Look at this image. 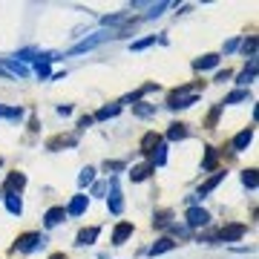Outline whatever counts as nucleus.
<instances>
[{"instance_id":"nucleus-25","label":"nucleus","mask_w":259,"mask_h":259,"mask_svg":"<svg viewBox=\"0 0 259 259\" xmlns=\"http://www.w3.org/2000/svg\"><path fill=\"white\" fill-rule=\"evenodd\" d=\"M242 184H245V188H256V170H245V173H242Z\"/></svg>"},{"instance_id":"nucleus-4","label":"nucleus","mask_w":259,"mask_h":259,"mask_svg":"<svg viewBox=\"0 0 259 259\" xmlns=\"http://www.w3.org/2000/svg\"><path fill=\"white\" fill-rule=\"evenodd\" d=\"M208 222H210V213L204 210V208H190L188 210V224L190 228H204Z\"/></svg>"},{"instance_id":"nucleus-33","label":"nucleus","mask_w":259,"mask_h":259,"mask_svg":"<svg viewBox=\"0 0 259 259\" xmlns=\"http://www.w3.org/2000/svg\"><path fill=\"white\" fill-rule=\"evenodd\" d=\"M236 46H239V40L234 38V40H228V44H224V52H234Z\"/></svg>"},{"instance_id":"nucleus-10","label":"nucleus","mask_w":259,"mask_h":259,"mask_svg":"<svg viewBox=\"0 0 259 259\" xmlns=\"http://www.w3.org/2000/svg\"><path fill=\"white\" fill-rule=\"evenodd\" d=\"M250 142H254V130L248 127V130H242V132H239V136L234 138V150L239 153V150H245V147H248Z\"/></svg>"},{"instance_id":"nucleus-8","label":"nucleus","mask_w":259,"mask_h":259,"mask_svg":"<svg viewBox=\"0 0 259 259\" xmlns=\"http://www.w3.org/2000/svg\"><path fill=\"white\" fill-rule=\"evenodd\" d=\"M130 236H132V224H130V222H121L116 228V234H112V245H124Z\"/></svg>"},{"instance_id":"nucleus-31","label":"nucleus","mask_w":259,"mask_h":259,"mask_svg":"<svg viewBox=\"0 0 259 259\" xmlns=\"http://www.w3.org/2000/svg\"><path fill=\"white\" fill-rule=\"evenodd\" d=\"M35 72H38V75H40V78H49V64H44V60H38Z\"/></svg>"},{"instance_id":"nucleus-29","label":"nucleus","mask_w":259,"mask_h":259,"mask_svg":"<svg viewBox=\"0 0 259 259\" xmlns=\"http://www.w3.org/2000/svg\"><path fill=\"white\" fill-rule=\"evenodd\" d=\"M156 44V38H144V40H136V44H132V52H142V49H147V46H153Z\"/></svg>"},{"instance_id":"nucleus-2","label":"nucleus","mask_w":259,"mask_h":259,"mask_svg":"<svg viewBox=\"0 0 259 259\" xmlns=\"http://www.w3.org/2000/svg\"><path fill=\"white\" fill-rule=\"evenodd\" d=\"M44 245H46V236H44V234H24L20 239H18V250H20V254L40 250Z\"/></svg>"},{"instance_id":"nucleus-7","label":"nucleus","mask_w":259,"mask_h":259,"mask_svg":"<svg viewBox=\"0 0 259 259\" xmlns=\"http://www.w3.org/2000/svg\"><path fill=\"white\" fill-rule=\"evenodd\" d=\"M24 184H26V176H24V173H9V178H6L3 190H6V193H18Z\"/></svg>"},{"instance_id":"nucleus-15","label":"nucleus","mask_w":259,"mask_h":259,"mask_svg":"<svg viewBox=\"0 0 259 259\" xmlns=\"http://www.w3.org/2000/svg\"><path fill=\"white\" fill-rule=\"evenodd\" d=\"M176 248V242L173 239H158L153 248H150V256H158V254H164V250H173Z\"/></svg>"},{"instance_id":"nucleus-19","label":"nucleus","mask_w":259,"mask_h":259,"mask_svg":"<svg viewBox=\"0 0 259 259\" xmlns=\"http://www.w3.org/2000/svg\"><path fill=\"white\" fill-rule=\"evenodd\" d=\"M158 144H162V142H158V136H156V132H147V136L142 138V150H144V153H153Z\"/></svg>"},{"instance_id":"nucleus-13","label":"nucleus","mask_w":259,"mask_h":259,"mask_svg":"<svg viewBox=\"0 0 259 259\" xmlns=\"http://www.w3.org/2000/svg\"><path fill=\"white\" fill-rule=\"evenodd\" d=\"M6 208H9L12 216H20V213H24V202H20V196H18V193H9V196H6Z\"/></svg>"},{"instance_id":"nucleus-9","label":"nucleus","mask_w":259,"mask_h":259,"mask_svg":"<svg viewBox=\"0 0 259 259\" xmlns=\"http://www.w3.org/2000/svg\"><path fill=\"white\" fill-rule=\"evenodd\" d=\"M86 204H90L86 196H75V199L70 202V208H66V216H81V213L86 210Z\"/></svg>"},{"instance_id":"nucleus-32","label":"nucleus","mask_w":259,"mask_h":259,"mask_svg":"<svg viewBox=\"0 0 259 259\" xmlns=\"http://www.w3.org/2000/svg\"><path fill=\"white\" fill-rule=\"evenodd\" d=\"M104 170H124V162H106Z\"/></svg>"},{"instance_id":"nucleus-6","label":"nucleus","mask_w":259,"mask_h":259,"mask_svg":"<svg viewBox=\"0 0 259 259\" xmlns=\"http://www.w3.org/2000/svg\"><path fill=\"white\" fill-rule=\"evenodd\" d=\"M110 188H112V196H110V210H112V213H121V210H124V199H121V190H118V182H116V178L110 182Z\"/></svg>"},{"instance_id":"nucleus-27","label":"nucleus","mask_w":259,"mask_h":259,"mask_svg":"<svg viewBox=\"0 0 259 259\" xmlns=\"http://www.w3.org/2000/svg\"><path fill=\"white\" fill-rule=\"evenodd\" d=\"M92 178H95V170H92V167H86L81 176H78V184H81V188H86V184H90Z\"/></svg>"},{"instance_id":"nucleus-1","label":"nucleus","mask_w":259,"mask_h":259,"mask_svg":"<svg viewBox=\"0 0 259 259\" xmlns=\"http://www.w3.org/2000/svg\"><path fill=\"white\" fill-rule=\"evenodd\" d=\"M196 101H199V92H196V90H178V92L170 95L167 106H170V110H188V106H193Z\"/></svg>"},{"instance_id":"nucleus-28","label":"nucleus","mask_w":259,"mask_h":259,"mask_svg":"<svg viewBox=\"0 0 259 259\" xmlns=\"http://www.w3.org/2000/svg\"><path fill=\"white\" fill-rule=\"evenodd\" d=\"M170 216H173V213H170V210H162V213H156V228H167V224H170Z\"/></svg>"},{"instance_id":"nucleus-11","label":"nucleus","mask_w":259,"mask_h":259,"mask_svg":"<svg viewBox=\"0 0 259 259\" xmlns=\"http://www.w3.org/2000/svg\"><path fill=\"white\" fill-rule=\"evenodd\" d=\"M64 219H66V210H64V208H52V210H46V219H44V222H46V228H55V224H60Z\"/></svg>"},{"instance_id":"nucleus-12","label":"nucleus","mask_w":259,"mask_h":259,"mask_svg":"<svg viewBox=\"0 0 259 259\" xmlns=\"http://www.w3.org/2000/svg\"><path fill=\"white\" fill-rule=\"evenodd\" d=\"M98 234H101V230H98V228H84L81 234H78V242H75V245H92L95 239H98Z\"/></svg>"},{"instance_id":"nucleus-36","label":"nucleus","mask_w":259,"mask_h":259,"mask_svg":"<svg viewBox=\"0 0 259 259\" xmlns=\"http://www.w3.org/2000/svg\"><path fill=\"white\" fill-rule=\"evenodd\" d=\"M52 259H66V256H64V254H55V256H52Z\"/></svg>"},{"instance_id":"nucleus-16","label":"nucleus","mask_w":259,"mask_h":259,"mask_svg":"<svg viewBox=\"0 0 259 259\" xmlns=\"http://www.w3.org/2000/svg\"><path fill=\"white\" fill-rule=\"evenodd\" d=\"M222 178H224V173H216V176H213V178H208V182H204V184H202V188H199V199H204V196H208V193H210V190L216 188L219 182H222Z\"/></svg>"},{"instance_id":"nucleus-17","label":"nucleus","mask_w":259,"mask_h":259,"mask_svg":"<svg viewBox=\"0 0 259 259\" xmlns=\"http://www.w3.org/2000/svg\"><path fill=\"white\" fill-rule=\"evenodd\" d=\"M254 78H256V58H250V64H248V70L242 72V75H239V84L245 86V84H250Z\"/></svg>"},{"instance_id":"nucleus-20","label":"nucleus","mask_w":259,"mask_h":259,"mask_svg":"<svg viewBox=\"0 0 259 259\" xmlns=\"http://www.w3.org/2000/svg\"><path fill=\"white\" fill-rule=\"evenodd\" d=\"M188 136V127L184 124H170V130H167V138L170 142H178V138H184Z\"/></svg>"},{"instance_id":"nucleus-35","label":"nucleus","mask_w":259,"mask_h":259,"mask_svg":"<svg viewBox=\"0 0 259 259\" xmlns=\"http://www.w3.org/2000/svg\"><path fill=\"white\" fill-rule=\"evenodd\" d=\"M104 190H106V184H104V182H101V184H95V190H92V193H95V196H101Z\"/></svg>"},{"instance_id":"nucleus-30","label":"nucleus","mask_w":259,"mask_h":259,"mask_svg":"<svg viewBox=\"0 0 259 259\" xmlns=\"http://www.w3.org/2000/svg\"><path fill=\"white\" fill-rule=\"evenodd\" d=\"M213 164H216V150H208V153H204V162H202V167H204V170H210Z\"/></svg>"},{"instance_id":"nucleus-22","label":"nucleus","mask_w":259,"mask_h":259,"mask_svg":"<svg viewBox=\"0 0 259 259\" xmlns=\"http://www.w3.org/2000/svg\"><path fill=\"white\" fill-rule=\"evenodd\" d=\"M164 162H167V147L164 144H158V147L153 150V167H162Z\"/></svg>"},{"instance_id":"nucleus-26","label":"nucleus","mask_w":259,"mask_h":259,"mask_svg":"<svg viewBox=\"0 0 259 259\" xmlns=\"http://www.w3.org/2000/svg\"><path fill=\"white\" fill-rule=\"evenodd\" d=\"M248 98V92L245 90H234V92L228 95V98H224V104H239V101H245Z\"/></svg>"},{"instance_id":"nucleus-34","label":"nucleus","mask_w":259,"mask_h":259,"mask_svg":"<svg viewBox=\"0 0 259 259\" xmlns=\"http://www.w3.org/2000/svg\"><path fill=\"white\" fill-rule=\"evenodd\" d=\"M90 124H92V118H90V116H84L81 121H78V127H81V130H86V127H90Z\"/></svg>"},{"instance_id":"nucleus-18","label":"nucleus","mask_w":259,"mask_h":259,"mask_svg":"<svg viewBox=\"0 0 259 259\" xmlns=\"http://www.w3.org/2000/svg\"><path fill=\"white\" fill-rule=\"evenodd\" d=\"M216 64H219V55H204V58H199V60H193V66H196V70H210V66H216Z\"/></svg>"},{"instance_id":"nucleus-3","label":"nucleus","mask_w":259,"mask_h":259,"mask_svg":"<svg viewBox=\"0 0 259 259\" xmlns=\"http://www.w3.org/2000/svg\"><path fill=\"white\" fill-rule=\"evenodd\" d=\"M245 234H248L245 224H224L222 230H219V239L222 242H236V239H242Z\"/></svg>"},{"instance_id":"nucleus-14","label":"nucleus","mask_w":259,"mask_h":259,"mask_svg":"<svg viewBox=\"0 0 259 259\" xmlns=\"http://www.w3.org/2000/svg\"><path fill=\"white\" fill-rule=\"evenodd\" d=\"M150 173H153V164H138V167L130 170V178H132V182H144Z\"/></svg>"},{"instance_id":"nucleus-5","label":"nucleus","mask_w":259,"mask_h":259,"mask_svg":"<svg viewBox=\"0 0 259 259\" xmlns=\"http://www.w3.org/2000/svg\"><path fill=\"white\" fill-rule=\"evenodd\" d=\"M106 38H112V35H106V32H98L95 38H86V40H81L78 46H72V49H70V55H78V52H86V49L98 46V44H101V40H106Z\"/></svg>"},{"instance_id":"nucleus-23","label":"nucleus","mask_w":259,"mask_h":259,"mask_svg":"<svg viewBox=\"0 0 259 259\" xmlns=\"http://www.w3.org/2000/svg\"><path fill=\"white\" fill-rule=\"evenodd\" d=\"M121 112V106L118 104H112V106H101L98 112H95V118H112V116H118Z\"/></svg>"},{"instance_id":"nucleus-24","label":"nucleus","mask_w":259,"mask_h":259,"mask_svg":"<svg viewBox=\"0 0 259 259\" xmlns=\"http://www.w3.org/2000/svg\"><path fill=\"white\" fill-rule=\"evenodd\" d=\"M242 52H245L248 58H256V38H248L245 44H242Z\"/></svg>"},{"instance_id":"nucleus-21","label":"nucleus","mask_w":259,"mask_h":259,"mask_svg":"<svg viewBox=\"0 0 259 259\" xmlns=\"http://www.w3.org/2000/svg\"><path fill=\"white\" fill-rule=\"evenodd\" d=\"M132 112L138 118H150V116H156V106L153 104H132Z\"/></svg>"}]
</instances>
